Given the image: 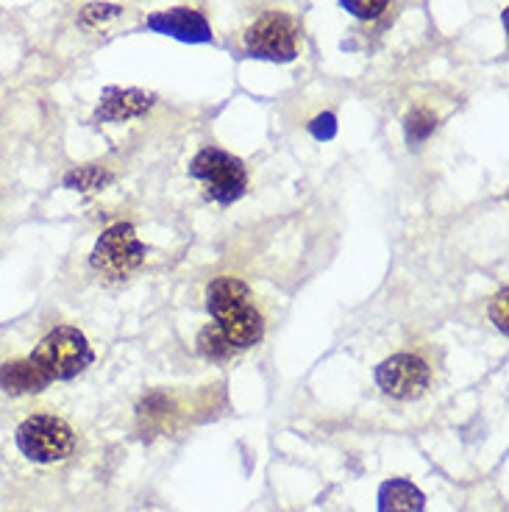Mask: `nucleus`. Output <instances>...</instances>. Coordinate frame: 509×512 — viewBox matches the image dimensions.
I'll use <instances>...</instances> for the list:
<instances>
[{"label":"nucleus","instance_id":"obj_1","mask_svg":"<svg viewBox=\"0 0 509 512\" xmlns=\"http://www.w3.org/2000/svg\"><path fill=\"white\" fill-rule=\"evenodd\" d=\"M206 307L234 348H251L265 334V320L256 309L248 284L237 276H220L206 290Z\"/></svg>","mask_w":509,"mask_h":512},{"label":"nucleus","instance_id":"obj_2","mask_svg":"<svg viewBox=\"0 0 509 512\" xmlns=\"http://www.w3.org/2000/svg\"><path fill=\"white\" fill-rule=\"evenodd\" d=\"M31 359H37L39 368L48 373L53 382L56 379L64 382V379L78 376L84 368H90L92 348L76 326H56L39 340Z\"/></svg>","mask_w":509,"mask_h":512},{"label":"nucleus","instance_id":"obj_3","mask_svg":"<svg viewBox=\"0 0 509 512\" xmlns=\"http://www.w3.org/2000/svg\"><path fill=\"white\" fill-rule=\"evenodd\" d=\"M17 446L26 454L31 462L39 465H51V462H62L73 454L76 448V435L73 429L48 412L31 415L20 423L17 429Z\"/></svg>","mask_w":509,"mask_h":512},{"label":"nucleus","instance_id":"obj_4","mask_svg":"<svg viewBox=\"0 0 509 512\" xmlns=\"http://www.w3.org/2000/svg\"><path fill=\"white\" fill-rule=\"evenodd\" d=\"M190 176L198 179L206 187V195L217 204L229 206L240 201L248 187V170L237 156L217 151V148H204L201 154L190 162Z\"/></svg>","mask_w":509,"mask_h":512},{"label":"nucleus","instance_id":"obj_5","mask_svg":"<svg viewBox=\"0 0 509 512\" xmlns=\"http://www.w3.org/2000/svg\"><path fill=\"white\" fill-rule=\"evenodd\" d=\"M92 268L109 279H123L145 262V245L140 243L131 223H117L98 237L92 248Z\"/></svg>","mask_w":509,"mask_h":512},{"label":"nucleus","instance_id":"obj_6","mask_svg":"<svg viewBox=\"0 0 509 512\" xmlns=\"http://www.w3.org/2000/svg\"><path fill=\"white\" fill-rule=\"evenodd\" d=\"M245 51L254 59L268 62H293L298 45H295V26L287 14H265L254 26L245 31Z\"/></svg>","mask_w":509,"mask_h":512},{"label":"nucleus","instance_id":"obj_7","mask_svg":"<svg viewBox=\"0 0 509 512\" xmlns=\"http://www.w3.org/2000/svg\"><path fill=\"white\" fill-rule=\"evenodd\" d=\"M429 379H432L429 365L415 354H395L376 368L379 387L398 401H412V398L423 396L429 387Z\"/></svg>","mask_w":509,"mask_h":512},{"label":"nucleus","instance_id":"obj_8","mask_svg":"<svg viewBox=\"0 0 509 512\" xmlns=\"http://www.w3.org/2000/svg\"><path fill=\"white\" fill-rule=\"evenodd\" d=\"M148 28L165 37L181 39V42H209L212 39V28L206 23V17L195 9H167V12H156L148 17Z\"/></svg>","mask_w":509,"mask_h":512},{"label":"nucleus","instance_id":"obj_9","mask_svg":"<svg viewBox=\"0 0 509 512\" xmlns=\"http://www.w3.org/2000/svg\"><path fill=\"white\" fill-rule=\"evenodd\" d=\"M53 379L37 365V359H12L0 365V387L9 396H34L42 393Z\"/></svg>","mask_w":509,"mask_h":512},{"label":"nucleus","instance_id":"obj_10","mask_svg":"<svg viewBox=\"0 0 509 512\" xmlns=\"http://www.w3.org/2000/svg\"><path fill=\"white\" fill-rule=\"evenodd\" d=\"M153 106L151 95L140 90H112L103 92L101 106L95 109V120L101 123H117V120H128V117L145 115Z\"/></svg>","mask_w":509,"mask_h":512},{"label":"nucleus","instance_id":"obj_11","mask_svg":"<svg viewBox=\"0 0 509 512\" xmlns=\"http://www.w3.org/2000/svg\"><path fill=\"white\" fill-rule=\"evenodd\" d=\"M426 496L409 479H390L379 487V512H423Z\"/></svg>","mask_w":509,"mask_h":512},{"label":"nucleus","instance_id":"obj_12","mask_svg":"<svg viewBox=\"0 0 509 512\" xmlns=\"http://www.w3.org/2000/svg\"><path fill=\"white\" fill-rule=\"evenodd\" d=\"M112 181V173L106 170V167H76V170H70L67 176H64V187L67 190H81V192H95L106 187Z\"/></svg>","mask_w":509,"mask_h":512},{"label":"nucleus","instance_id":"obj_13","mask_svg":"<svg viewBox=\"0 0 509 512\" xmlns=\"http://www.w3.org/2000/svg\"><path fill=\"white\" fill-rule=\"evenodd\" d=\"M198 351L209 359H229L234 354V346L215 323V326H206L204 332L198 334Z\"/></svg>","mask_w":509,"mask_h":512},{"label":"nucleus","instance_id":"obj_14","mask_svg":"<svg viewBox=\"0 0 509 512\" xmlns=\"http://www.w3.org/2000/svg\"><path fill=\"white\" fill-rule=\"evenodd\" d=\"M437 128V117L429 112V109H412L404 120V131H407L409 145H420L426 142L434 134Z\"/></svg>","mask_w":509,"mask_h":512},{"label":"nucleus","instance_id":"obj_15","mask_svg":"<svg viewBox=\"0 0 509 512\" xmlns=\"http://www.w3.org/2000/svg\"><path fill=\"white\" fill-rule=\"evenodd\" d=\"M123 9L120 6H112V3H90V6H84L81 14H78V23L84 28H98L103 26L106 20H115L120 17Z\"/></svg>","mask_w":509,"mask_h":512},{"label":"nucleus","instance_id":"obj_16","mask_svg":"<svg viewBox=\"0 0 509 512\" xmlns=\"http://www.w3.org/2000/svg\"><path fill=\"white\" fill-rule=\"evenodd\" d=\"M340 3L345 6V12H351L359 20H376V17H382L390 0H340Z\"/></svg>","mask_w":509,"mask_h":512},{"label":"nucleus","instance_id":"obj_17","mask_svg":"<svg viewBox=\"0 0 509 512\" xmlns=\"http://www.w3.org/2000/svg\"><path fill=\"white\" fill-rule=\"evenodd\" d=\"M490 318H493V323H496L501 332H507V290H501V295L493 301Z\"/></svg>","mask_w":509,"mask_h":512},{"label":"nucleus","instance_id":"obj_18","mask_svg":"<svg viewBox=\"0 0 509 512\" xmlns=\"http://www.w3.org/2000/svg\"><path fill=\"white\" fill-rule=\"evenodd\" d=\"M334 131H337L334 115L315 117V123H312V134H315L318 140H331V137H334Z\"/></svg>","mask_w":509,"mask_h":512}]
</instances>
